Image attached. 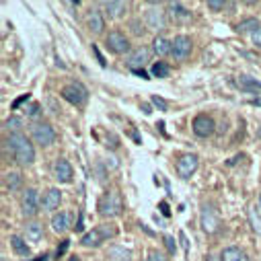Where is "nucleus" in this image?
<instances>
[{"label": "nucleus", "instance_id": "35", "mask_svg": "<svg viewBox=\"0 0 261 261\" xmlns=\"http://www.w3.org/2000/svg\"><path fill=\"white\" fill-rule=\"evenodd\" d=\"M68 245H70V241H62V245L58 247V257H60V255H64V253H66Z\"/></svg>", "mask_w": 261, "mask_h": 261}, {"label": "nucleus", "instance_id": "33", "mask_svg": "<svg viewBox=\"0 0 261 261\" xmlns=\"http://www.w3.org/2000/svg\"><path fill=\"white\" fill-rule=\"evenodd\" d=\"M129 27H132L134 35H142V33H144V29L140 27V23H138V21H132V23H129Z\"/></svg>", "mask_w": 261, "mask_h": 261}, {"label": "nucleus", "instance_id": "12", "mask_svg": "<svg viewBox=\"0 0 261 261\" xmlns=\"http://www.w3.org/2000/svg\"><path fill=\"white\" fill-rule=\"evenodd\" d=\"M54 177L60 181V183H70L72 177H74V171H72V165L64 159H58L56 165H54Z\"/></svg>", "mask_w": 261, "mask_h": 261}, {"label": "nucleus", "instance_id": "23", "mask_svg": "<svg viewBox=\"0 0 261 261\" xmlns=\"http://www.w3.org/2000/svg\"><path fill=\"white\" fill-rule=\"evenodd\" d=\"M25 232H27V239H29V241H39V239L43 237V224H39V222H29V224L25 226Z\"/></svg>", "mask_w": 261, "mask_h": 261}, {"label": "nucleus", "instance_id": "42", "mask_svg": "<svg viewBox=\"0 0 261 261\" xmlns=\"http://www.w3.org/2000/svg\"><path fill=\"white\" fill-rule=\"evenodd\" d=\"M251 103H253V105H261V99H253Z\"/></svg>", "mask_w": 261, "mask_h": 261}, {"label": "nucleus", "instance_id": "31", "mask_svg": "<svg viewBox=\"0 0 261 261\" xmlns=\"http://www.w3.org/2000/svg\"><path fill=\"white\" fill-rule=\"evenodd\" d=\"M165 245H167V249H169V253H175V249H177V243H175V239L173 237H165Z\"/></svg>", "mask_w": 261, "mask_h": 261}, {"label": "nucleus", "instance_id": "24", "mask_svg": "<svg viewBox=\"0 0 261 261\" xmlns=\"http://www.w3.org/2000/svg\"><path fill=\"white\" fill-rule=\"evenodd\" d=\"M237 85H239L243 91H255V93L261 91V83L255 81V79H251V76H239Z\"/></svg>", "mask_w": 261, "mask_h": 261}, {"label": "nucleus", "instance_id": "20", "mask_svg": "<svg viewBox=\"0 0 261 261\" xmlns=\"http://www.w3.org/2000/svg\"><path fill=\"white\" fill-rule=\"evenodd\" d=\"M5 185H7V189L17 191V189L23 185V175H21V173H15V171L7 173V175H5Z\"/></svg>", "mask_w": 261, "mask_h": 261}, {"label": "nucleus", "instance_id": "1", "mask_svg": "<svg viewBox=\"0 0 261 261\" xmlns=\"http://www.w3.org/2000/svg\"><path fill=\"white\" fill-rule=\"evenodd\" d=\"M5 144H7V148L11 150V154L15 156V161H17L19 165L27 167V165H31V163L35 161V148H33V144H31L21 132L11 134Z\"/></svg>", "mask_w": 261, "mask_h": 261}, {"label": "nucleus", "instance_id": "36", "mask_svg": "<svg viewBox=\"0 0 261 261\" xmlns=\"http://www.w3.org/2000/svg\"><path fill=\"white\" fill-rule=\"evenodd\" d=\"M29 97H31V95H29V93H27V95H23V97H21V99H17V101H15V103H13V109H17V107H19V105H21V103H25V101H29Z\"/></svg>", "mask_w": 261, "mask_h": 261}, {"label": "nucleus", "instance_id": "2", "mask_svg": "<svg viewBox=\"0 0 261 261\" xmlns=\"http://www.w3.org/2000/svg\"><path fill=\"white\" fill-rule=\"evenodd\" d=\"M115 234H117L115 224H99L93 230H89L87 234H83L81 245H85V247H99L103 241H107V239H111Z\"/></svg>", "mask_w": 261, "mask_h": 261}, {"label": "nucleus", "instance_id": "3", "mask_svg": "<svg viewBox=\"0 0 261 261\" xmlns=\"http://www.w3.org/2000/svg\"><path fill=\"white\" fill-rule=\"evenodd\" d=\"M60 95L66 99L68 103L76 105V107H83L89 101V91H87V87L83 83H70V85H66V87L62 89Z\"/></svg>", "mask_w": 261, "mask_h": 261}, {"label": "nucleus", "instance_id": "6", "mask_svg": "<svg viewBox=\"0 0 261 261\" xmlns=\"http://www.w3.org/2000/svg\"><path fill=\"white\" fill-rule=\"evenodd\" d=\"M198 165H200V159H198V154H183V156L177 161L175 169H177L179 177H183V179H189V177H191L195 171H198Z\"/></svg>", "mask_w": 261, "mask_h": 261}, {"label": "nucleus", "instance_id": "10", "mask_svg": "<svg viewBox=\"0 0 261 261\" xmlns=\"http://www.w3.org/2000/svg\"><path fill=\"white\" fill-rule=\"evenodd\" d=\"M191 47H193V43L187 35H177L173 39V51L171 54L175 56V60H185V58H189Z\"/></svg>", "mask_w": 261, "mask_h": 261}, {"label": "nucleus", "instance_id": "26", "mask_svg": "<svg viewBox=\"0 0 261 261\" xmlns=\"http://www.w3.org/2000/svg\"><path fill=\"white\" fill-rule=\"evenodd\" d=\"M259 27H261V25H259L257 19H245V21H241V23L237 25V31H239V33H247V31H253V33H255Z\"/></svg>", "mask_w": 261, "mask_h": 261}, {"label": "nucleus", "instance_id": "19", "mask_svg": "<svg viewBox=\"0 0 261 261\" xmlns=\"http://www.w3.org/2000/svg\"><path fill=\"white\" fill-rule=\"evenodd\" d=\"M169 13H171V17L177 19V21H187V19H191V13H189L183 5H179V3H171V5H169Z\"/></svg>", "mask_w": 261, "mask_h": 261}, {"label": "nucleus", "instance_id": "14", "mask_svg": "<svg viewBox=\"0 0 261 261\" xmlns=\"http://www.w3.org/2000/svg\"><path fill=\"white\" fill-rule=\"evenodd\" d=\"M146 25L150 27V29H165L167 27V17H165V13L161 11V9H150V11H146Z\"/></svg>", "mask_w": 261, "mask_h": 261}, {"label": "nucleus", "instance_id": "4", "mask_svg": "<svg viewBox=\"0 0 261 261\" xmlns=\"http://www.w3.org/2000/svg\"><path fill=\"white\" fill-rule=\"evenodd\" d=\"M121 210H123V204H121V198H119L117 191L105 193L103 198H101V202H99V212H101L103 216L113 218V216H119Z\"/></svg>", "mask_w": 261, "mask_h": 261}, {"label": "nucleus", "instance_id": "29", "mask_svg": "<svg viewBox=\"0 0 261 261\" xmlns=\"http://www.w3.org/2000/svg\"><path fill=\"white\" fill-rule=\"evenodd\" d=\"M249 220H251V224H253L255 232H259V234H261V218L255 214V210H253V208L249 210Z\"/></svg>", "mask_w": 261, "mask_h": 261}, {"label": "nucleus", "instance_id": "38", "mask_svg": "<svg viewBox=\"0 0 261 261\" xmlns=\"http://www.w3.org/2000/svg\"><path fill=\"white\" fill-rule=\"evenodd\" d=\"M27 113H29V115H37V113H39V105H31V107L27 109Z\"/></svg>", "mask_w": 261, "mask_h": 261}, {"label": "nucleus", "instance_id": "11", "mask_svg": "<svg viewBox=\"0 0 261 261\" xmlns=\"http://www.w3.org/2000/svg\"><path fill=\"white\" fill-rule=\"evenodd\" d=\"M148 58H150V51H148L146 47H138V49H134L132 54L127 56L125 64H127L129 68H132V72H134V70H142V66L148 62Z\"/></svg>", "mask_w": 261, "mask_h": 261}, {"label": "nucleus", "instance_id": "16", "mask_svg": "<svg viewBox=\"0 0 261 261\" xmlns=\"http://www.w3.org/2000/svg\"><path fill=\"white\" fill-rule=\"evenodd\" d=\"M202 228H204L206 232H210V234L218 230V218H216L214 210L208 208V206L202 208Z\"/></svg>", "mask_w": 261, "mask_h": 261}, {"label": "nucleus", "instance_id": "25", "mask_svg": "<svg viewBox=\"0 0 261 261\" xmlns=\"http://www.w3.org/2000/svg\"><path fill=\"white\" fill-rule=\"evenodd\" d=\"M245 253H241V249L237 247H226L222 253H220V261H241Z\"/></svg>", "mask_w": 261, "mask_h": 261}, {"label": "nucleus", "instance_id": "30", "mask_svg": "<svg viewBox=\"0 0 261 261\" xmlns=\"http://www.w3.org/2000/svg\"><path fill=\"white\" fill-rule=\"evenodd\" d=\"M146 261H167V255L163 251H150L148 257H146Z\"/></svg>", "mask_w": 261, "mask_h": 261}, {"label": "nucleus", "instance_id": "37", "mask_svg": "<svg viewBox=\"0 0 261 261\" xmlns=\"http://www.w3.org/2000/svg\"><path fill=\"white\" fill-rule=\"evenodd\" d=\"M152 103H154V105H159V107H161V109H163V111H165V109H167V103H165V101H163V99H161V97H152Z\"/></svg>", "mask_w": 261, "mask_h": 261}, {"label": "nucleus", "instance_id": "13", "mask_svg": "<svg viewBox=\"0 0 261 261\" xmlns=\"http://www.w3.org/2000/svg\"><path fill=\"white\" fill-rule=\"evenodd\" d=\"M70 226H72V214H70V212H60V214H56V216L51 218V228H54V232H58V234L66 232Z\"/></svg>", "mask_w": 261, "mask_h": 261}, {"label": "nucleus", "instance_id": "15", "mask_svg": "<svg viewBox=\"0 0 261 261\" xmlns=\"http://www.w3.org/2000/svg\"><path fill=\"white\" fill-rule=\"evenodd\" d=\"M62 202V191L60 189H47L41 198V208L43 210H56Z\"/></svg>", "mask_w": 261, "mask_h": 261}, {"label": "nucleus", "instance_id": "34", "mask_svg": "<svg viewBox=\"0 0 261 261\" xmlns=\"http://www.w3.org/2000/svg\"><path fill=\"white\" fill-rule=\"evenodd\" d=\"M253 43H255L257 47H261V27H259V29L253 33Z\"/></svg>", "mask_w": 261, "mask_h": 261}, {"label": "nucleus", "instance_id": "5", "mask_svg": "<svg viewBox=\"0 0 261 261\" xmlns=\"http://www.w3.org/2000/svg\"><path fill=\"white\" fill-rule=\"evenodd\" d=\"M31 136H33L35 144H39V146H49L56 140V132L49 123H35L31 127Z\"/></svg>", "mask_w": 261, "mask_h": 261}, {"label": "nucleus", "instance_id": "45", "mask_svg": "<svg viewBox=\"0 0 261 261\" xmlns=\"http://www.w3.org/2000/svg\"><path fill=\"white\" fill-rule=\"evenodd\" d=\"M70 261H79V259H76V257H72V259H70Z\"/></svg>", "mask_w": 261, "mask_h": 261}, {"label": "nucleus", "instance_id": "39", "mask_svg": "<svg viewBox=\"0 0 261 261\" xmlns=\"http://www.w3.org/2000/svg\"><path fill=\"white\" fill-rule=\"evenodd\" d=\"M134 74H138V76H142V79H148V74H146L144 70H134Z\"/></svg>", "mask_w": 261, "mask_h": 261}, {"label": "nucleus", "instance_id": "41", "mask_svg": "<svg viewBox=\"0 0 261 261\" xmlns=\"http://www.w3.org/2000/svg\"><path fill=\"white\" fill-rule=\"evenodd\" d=\"M161 210H163V214H167V216H169V210H167V204H165V202L161 204Z\"/></svg>", "mask_w": 261, "mask_h": 261}, {"label": "nucleus", "instance_id": "43", "mask_svg": "<svg viewBox=\"0 0 261 261\" xmlns=\"http://www.w3.org/2000/svg\"><path fill=\"white\" fill-rule=\"evenodd\" d=\"M241 261H249V257H247V255H243V259H241Z\"/></svg>", "mask_w": 261, "mask_h": 261}, {"label": "nucleus", "instance_id": "27", "mask_svg": "<svg viewBox=\"0 0 261 261\" xmlns=\"http://www.w3.org/2000/svg\"><path fill=\"white\" fill-rule=\"evenodd\" d=\"M152 76H156V79H165V76H169V66L165 62H156L154 66H152Z\"/></svg>", "mask_w": 261, "mask_h": 261}, {"label": "nucleus", "instance_id": "32", "mask_svg": "<svg viewBox=\"0 0 261 261\" xmlns=\"http://www.w3.org/2000/svg\"><path fill=\"white\" fill-rule=\"evenodd\" d=\"M208 9H210V11H222V9H224V3H218V0H210Z\"/></svg>", "mask_w": 261, "mask_h": 261}, {"label": "nucleus", "instance_id": "22", "mask_svg": "<svg viewBox=\"0 0 261 261\" xmlns=\"http://www.w3.org/2000/svg\"><path fill=\"white\" fill-rule=\"evenodd\" d=\"M105 11H107L109 17L117 19V17H121L127 11V5L125 3H105Z\"/></svg>", "mask_w": 261, "mask_h": 261}, {"label": "nucleus", "instance_id": "40", "mask_svg": "<svg viewBox=\"0 0 261 261\" xmlns=\"http://www.w3.org/2000/svg\"><path fill=\"white\" fill-rule=\"evenodd\" d=\"M179 237H181V243H183V249H185V251H187V239H185V234H183V232H181V234H179Z\"/></svg>", "mask_w": 261, "mask_h": 261}, {"label": "nucleus", "instance_id": "21", "mask_svg": "<svg viewBox=\"0 0 261 261\" xmlns=\"http://www.w3.org/2000/svg\"><path fill=\"white\" fill-rule=\"evenodd\" d=\"M11 247L15 249V253H17V255H23V257H27V255L31 253L29 245H27L21 237H17V234H13V237H11Z\"/></svg>", "mask_w": 261, "mask_h": 261}, {"label": "nucleus", "instance_id": "46", "mask_svg": "<svg viewBox=\"0 0 261 261\" xmlns=\"http://www.w3.org/2000/svg\"><path fill=\"white\" fill-rule=\"evenodd\" d=\"M259 204H261V195H259Z\"/></svg>", "mask_w": 261, "mask_h": 261}, {"label": "nucleus", "instance_id": "17", "mask_svg": "<svg viewBox=\"0 0 261 261\" xmlns=\"http://www.w3.org/2000/svg\"><path fill=\"white\" fill-rule=\"evenodd\" d=\"M87 25H89V29H91L93 33H103V29H105V19H103L101 11L93 9V11L89 13V17H87Z\"/></svg>", "mask_w": 261, "mask_h": 261}, {"label": "nucleus", "instance_id": "7", "mask_svg": "<svg viewBox=\"0 0 261 261\" xmlns=\"http://www.w3.org/2000/svg\"><path fill=\"white\" fill-rule=\"evenodd\" d=\"M39 206H41V200H39V195L33 187L25 189L23 193V198H21V208H23V214L25 216H35L39 212Z\"/></svg>", "mask_w": 261, "mask_h": 261}, {"label": "nucleus", "instance_id": "8", "mask_svg": "<svg viewBox=\"0 0 261 261\" xmlns=\"http://www.w3.org/2000/svg\"><path fill=\"white\" fill-rule=\"evenodd\" d=\"M214 127H216V123H214V119L210 117V115H198L193 119V134L195 136H200V138H208V136H212L214 134Z\"/></svg>", "mask_w": 261, "mask_h": 261}, {"label": "nucleus", "instance_id": "9", "mask_svg": "<svg viewBox=\"0 0 261 261\" xmlns=\"http://www.w3.org/2000/svg\"><path fill=\"white\" fill-rule=\"evenodd\" d=\"M107 47L113 54H125L129 49V39L121 33V31H111L107 35Z\"/></svg>", "mask_w": 261, "mask_h": 261}, {"label": "nucleus", "instance_id": "44", "mask_svg": "<svg viewBox=\"0 0 261 261\" xmlns=\"http://www.w3.org/2000/svg\"><path fill=\"white\" fill-rule=\"evenodd\" d=\"M257 136H259V138H261V127H259V129H257Z\"/></svg>", "mask_w": 261, "mask_h": 261}, {"label": "nucleus", "instance_id": "18", "mask_svg": "<svg viewBox=\"0 0 261 261\" xmlns=\"http://www.w3.org/2000/svg\"><path fill=\"white\" fill-rule=\"evenodd\" d=\"M152 51L156 54V56H169L171 51H173V41H169V39H165L163 35H159L154 41H152Z\"/></svg>", "mask_w": 261, "mask_h": 261}, {"label": "nucleus", "instance_id": "28", "mask_svg": "<svg viewBox=\"0 0 261 261\" xmlns=\"http://www.w3.org/2000/svg\"><path fill=\"white\" fill-rule=\"evenodd\" d=\"M21 125H23V121H21L19 117H9V119L5 121V127H7V129H13V134H17V129H21Z\"/></svg>", "mask_w": 261, "mask_h": 261}]
</instances>
